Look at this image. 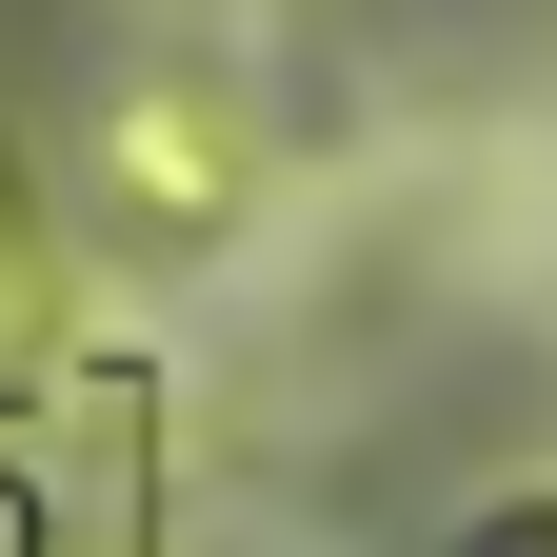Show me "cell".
<instances>
[{
  "instance_id": "1",
  "label": "cell",
  "mask_w": 557,
  "mask_h": 557,
  "mask_svg": "<svg viewBox=\"0 0 557 557\" xmlns=\"http://www.w3.org/2000/svg\"><path fill=\"white\" fill-rule=\"evenodd\" d=\"M478 557H557V518H498V537H478Z\"/></svg>"
}]
</instances>
